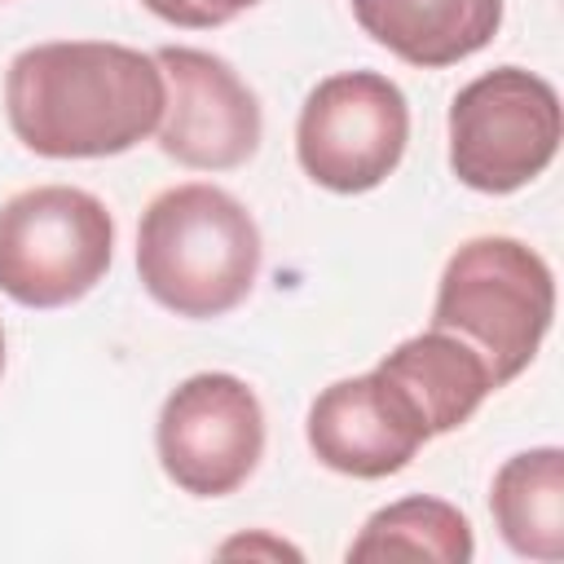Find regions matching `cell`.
I'll return each instance as SVG.
<instances>
[{"mask_svg":"<svg viewBox=\"0 0 564 564\" xmlns=\"http://www.w3.org/2000/svg\"><path fill=\"white\" fill-rule=\"evenodd\" d=\"M137 273L154 304L207 322L234 313L260 278V229L220 185H172L141 212Z\"/></svg>","mask_w":564,"mask_h":564,"instance_id":"obj_2","label":"cell"},{"mask_svg":"<svg viewBox=\"0 0 564 564\" xmlns=\"http://www.w3.org/2000/svg\"><path fill=\"white\" fill-rule=\"evenodd\" d=\"M115 260V216L75 185H35L0 203V291L22 308L84 300Z\"/></svg>","mask_w":564,"mask_h":564,"instance_id":"obj_4","label":"cell"},{"mask_svg":"<svg viewBox=\"0 0 564 564\" xmlns=\"http://www.w3.org/2000/svg\"><path fill=\"white\" fill-rule=\"evenodd\" d=\"M304 436L322 467L357 480H383L401 471L432 441L379 370L322 388L308 405Z\"/></svg>","mask_w":564,"mask_h":564,"instance_id":"obj_9","label":"cell"},{"mask_svg":"<svg viewBox=\"0 0 564 564\" xmlns=\"http://www.w3.org/2000/svg\"><path fill=\"white\" fill-rule=\"evenodd\" d=\"M375 370L401 392V401L414 410L427 436L463 427L480 410V401L494 392L489 366L458 335L436 326L401 339Z\"/></svg>","mask_w":564,"mask_h":564,"instance_id":"obj_11","label":"cell"},{"mask_svg":"<svg viewBox=\"0 0 564 564\" xmlns=\"http://www.w3.org/2000/svg\"><path fill=\"white\" fill-rule=\"evenodd\" d=\"M0 375H4V330H0Z\"/></svg>","mask_w":564,"mask_h":564,"instance_id":"obj_16","label":"cell"},{"mask_svg":"<svg viewBox=\"0 0 564 564\" xmlns=\"http://www.w3.org/2000/svg\"><path fill=\"white\" fill-rule=\"evenodd\" d=\"M560 137V93L524 66H494L449 101V172L476 194H516L538 181Z\"/></svg>","mask_w":564,"mask_h":564,"instance_id":"obj_5","label":"cell"},{"mask_svg":"<svg viewBox=\"0 0 564 564\" xmlns=\"http://www.w3.org/2000/svg\"><path fill=\"white\" fill-rule=\"evenodd\" d=\"M4 115L40 159H110L159 128L163 70L154 53L110 40L31 44L9 62Z\"/></svg>","mask_w":564,"mask_h":564,"instance_id":"obj_1","label":"cell"},{"mask_svg":"<svg viewBox=\"0 0 564 564\" xmlns=\"http://www.w3.org/2000/svg\"><path fill=\"white\" fill-rule=\"evenodd\" d=\"M555 317L551 264L520 238H467L441 273L432 326L458 335L485 366L494 388L511 383L538 357Z\"/></svg>","mask_w":564,"mask_h":564,"instance_id":"obj_3","label":"cell"},{"mask_svg":"<svg viewBox=\"0 0 564 564\" xmlns=\"http://www.w3.org/2000/svg\"><path fill=\"white\" fill-rule=\"evenodd\" d=\"M251 555V551H269V555H300L295 546H286V542H269V538H238V542H225L220 546V555Z\"/></svg>","mask_w":564,"mask_h":564,"instance_id":"obj_15","label":"cell"},{"mask_svg":"<svg viewBox=\"0 0 564 564\" xmlns=\"http://www.w3.org/2000/svg\"><path fill=\"white\" fill-rule=\"evenodd\" d=\"M154 18H163L167 26H185V31H212L234 22L238 13L256 9L260 0H141Z\"/></svg>","mask_w":564,"mask_h":564,"instance_id":"obj_14","label":"cell"},{"mask_svg":"<svg viewBox=\"0 0 564 564\" xmlns=\"http://www.w3.org/2000/svg\"><path fill=\"white\" fill-rule=\"evenodd\" d=\"M163 476L194 498H225L251 480L264 458L260 397L225 370L176 383L154 427Z\"/></svg>","mask_w":564,"mask_h":564,"instance_id":"obj_7","label":"cell"},{"mask_svg":"<svg viewBox=\"0 0 564 564\" xmlns=\"http://www.w3.org/2000/svg\"><path fill=\"white\" fill-rule=\"evenodd\" d=\"M476 555L471 520L427 494H410L401 502L379 507L361 533L348 542V560H441V564H467Z\"/></svg>","mask_w":564,"mask_h":564,"instance_id":"obj_13","label":"cell"},{"mask_svg":"<svg viewBox=\"0 0 564 564\" xmlns=\"http://www.w3.org/2000/svg\"><path fill=\"white\" fill-rule=\"evenodd\" d=\"M410 141L405 93L379 70H339L322 79L295 123V154L313 185L366 194L383 185Z\"/></svg>","mask_w":564,"mask_h":564,"instance_id":"obj_6","label":"cell"},{"mask_svg":"<svg viewBox=\"0 0 564 564\" xmlns=\"http://www.w3.org/2000/svg\"><path fill=\"white\" fill-rule=\"evenodd\" d=\"M163 70V119L154 128L159 150L194 172L242 167L264 137V115L242 75L207 53L167 44L154 53Z\"/></svg>","mask_w":564,"mask_h":564,"instance_id":"obj_8","label":"cell"},{"mask_svg":"<svg viewBox=\"0 0 564 564\" xmlns=\"http://www.w3.org/2000/svg\"><path fill=\"white\" fill-rule=\"evenodd\" d=\"M352 18L392 57L441 70L498 35L502 0H352Z\"/></svg>","mask_w":564,"mask_h":564,"instance_id":"obj_10","label":"cell"},{"mask_svg":"<svg viewBox=\"0 0 564 564\" xmlns=\"http://www.w3.org/2000/svg\"><path fill=\"white\" fill-rule=\"evenodd\" d=\"M489 511L516 555L555 564L564 555V449L538 445L511 454L494 476Z\"/></svg>","mask_w":564,"mask_h":564,"instance_id":"obj_12","label":"cell"}]
</instances>
